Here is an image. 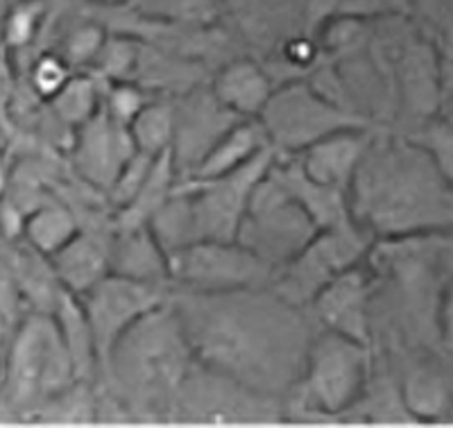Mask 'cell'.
Segmentation results:
<instances>
[{
  "label": "cell",
  "mask_w": 453,
  "mask_h": 428,
  "mask_svg": "<svg viewBox=\"0 0 453 428\" xmlns=\"http://www.w3.org/2000/svg\"><path fill=\"white\" fill-rule=\"evenodd\" d=\"M170 304L200 365L270 397L293 393L315 336L306 309L273 286L226 293L173 288Z\"/></svg>",
  "instance_id": "6da1fadb"
},
{
  "label": "cell",
  "mask_w": 453,
  "mask_h": 428,
  "mask_svg": "<svg viewBox=\"0 0 453 428\" xmlns=\"http://www.w3.org/2000/svg\"><path fill=\"white\" fill-rule=\"evenodd\" d=\"M349 211L376 241L442 232L453 222V186L418 141L374 132L351 180Z\"/></svg>",
  "instance_id": "7a4b0ae2"
},
{
  "label": "cell",
  "mask_w": 453,
  "mask_h": 428,
  "mask_svg": "<svg viewBox=\"0 0 453 428\" xmlns=\"http://www.w3.org/2000/svg\"><path fill=\"white\" fill-rule=\"evenodd\" d=\"M196 354L170 300L116 342L100 370L104 390L123 403L132 422L170 419Z\"/></svg>",
  "instance_id": "3957f363"
},
{
  "label": "cell",
  "mask_w": 453,
  "mask_h": 428,
  "mask_svg": "<svg viewBox=\"0 0 453 428\" xmlns=\"http://www.w3.org/2000/svg\"><path fill=\"white\" fill-rule=\"evenodd\" d=\"M374 347L361 345L334 331L319 329L306 351L304 370L288 394L304 422H347L370 383Z\"/></svg>",
  "instance_id": "277c9868"
},
{
  "label": "cell",
  "mask_w": 453,
  "mask_h": 428,
  "mask_svg": "<svg viewBox=\"0 0 453 428\" xmlns=\"http://www.w3.org/2000/svg\"><path fill=\"white\" fill-rule=\"evenodd\" d=\"M258 120L277 155L302 152L335 132L374 127L361 114L351 111L325 91H319L313 82L304 80L274 87Z\"/></svg>",
  "instance_id": "5b68a950"
},
{
  "label": "cell",
  "mask_w": 453,
  "mask_h": 428,
  "mask_svg": "<svg viewBox=\"0 0 453 428\" xmlns=\"http://www.w3.org/2000/svg\"><path fill=\"white\" fill-rule=\"evenodd\" d=\"M374 243L376 238L354 218L318 229L304 248L274 270L270 286L290 304L309 309L326 284L367 261Z\"/></svg>",
  "instance_id": "8992f818"
},
{
  "label": "cell",
  "mask_w": 453,
  "mask_h": 428,
  "mask_svg": "<svg viewBox=\"0 0 453 428\" xmlns=\"http://www.w3.org/2000/svg\"><path fill=\"white\" fill-rule=\"evenodd\" d=\"M277 152H261L225 175L209 180H180L177 191L184 195L191 216L193 243L197 241H236L241 222L248 211L250 197L258 181L268 175Z\"/></svg>",
  "instance_id": "52a82bcc"
},
{
  "label": "cell",
  "mask_w": 453,
  "mask_h": 428,
  "mask_svg": "<svg viewBox=\"0 0 453 428\" xmlns=\"http://www.w3.org/2000/svg\"><path fill=\"white\" fill-rule=\"evenodd\" d=\"M318 229L309 211L283 188L270 168L250 197L236 241L277 270L304 248Z\"/></svg>",
  "instance_id": "ba28073f"
},
{
  "label": "cell",
  "mask_w": 453,
  "mask_h": 428,
  "mask_svg": "<svg viewBox=\"0 0 453 428\" xmlns=\"http://www.w3.org/2000/svg\"><path fill=\"white\" fill-rule=\"evenodd\" d=\"M170 286L193 293L270 286L274 268L238 241H197L168 254Z\"/></svg>",
  "instance_id": "9c48e42d"
},
{
  "label": "cell",
  "mask_w": 453,
  "mask_h": 428,
  "mask_svg": "<svg viewBox=\"0 0 453 428\" xmlns=\"http://www.w3.org/2000/svg\"><path fill=\"white\" fill-rule=\"evenodd\" d=\"M91 326L100 370L107 363L116 342L145 315L170 300V286L148 284L120 274H104L87 293L78 294ZM100 374V371H98Z\"/></svg>",
  "instance_id": "30bf717a"
},
{
  "label": "cell",
  "mask_w": 453,
  "mask_h": 428,
  "mask_svg": "<svg viewBox=\"0 0 453 428\" xmlns=\"http://www.w3.org/2000/svg\"><path fill=\"white\" fill-rule=\"evenodd\" d=\"M376 279L367 261L335 277L309 306L319 329L374 347Z\"/></svg>",
  "instance_id": "8fae6325"
},
{
  "label": "cell",
  "mask_w": 453,
  "mask_h": 428,
  "mask_svg": "<svg viewBox=\"0 0 453 428\" xmlns=\"http://www.w3.org/2000/svg\"><path fill=\"white\" fill-rule=\"evenodd\" d=\"M376 127H358L335 132L302 152H295V161L313 181L329 188L349 193L363 157H365Z\"/></svg>",
  "instance_id": "7c38bea8"
},
{
  "label": "cell",
  "mask_w": 453,
  "mask_h": 428,
  "mask_svg": "<svg viewBox=\"0 0 453 428\" xmlns=\"http://www.w3.org/2000/svg\"><path fill=\"white\" fill-rule=\"evenodd\" d=\"M78 159L82 175L91 184L103 186L104 193L113 184L125 161L134 155V143L129 139L127 127L119 125L100 111L78 129Z\"/></svg>",
  "instance_id": "4fadbf2b"
},
{
  "label": "cell",
  "mask_w": 453,
  "mask_h": 428,
  "mask_svg": "<svg viewBox=\"0 0 453 428\" xmlns=\"http://www.w3.org/2000/svg\"><path fill=\"white\" fill-rule=\"evenodd\" d=\"M109 272L120 277L170 286L168 252L150 225L116 227L109 248Z\"/></svg>",
  "instance_id": "5bb4252c"
},
{
  "label": "cell",
  "mask_w": 453,
  "mask_h": 428,
  "mask_svg": "<svg viewBox=\"0 0 453 428\" xmlns=\"http://www.w3.org/2000/svg\"><path fill=\"white\" fill-rule=\"evenodd\" d=\"M274 91L268 71L250 59L229 62L216 73L211 93L236 118H258Z\"/></svg>",
  "instance_id": "9a60e30c"
},
{
  "label": "cell",
  "mask_w": 453,
  "mask_h": 428,
  "mask_svg": "<svg viewBox=\"0 0 453 428\" xmlns=\"http://www.w3.org/2000/svg\"><path fill=\"white\" fill-rule=\"evenodd\" d=\"M268 134L258 118H241L204 152L193 171L181 180H209V177L232 172L261 152L270 150Z\"/></svg>",
  "instance_id": "2e32d148"
},
{
  "label": "cell",
  "mask_w": 453,
  "mask_h": 428,
  "mask_svg": "<svg viewBox=\"0 0 453 428\" xmlns=\"http://www.w3.org/2000/svg\"><path fill=\"white\" fill-rule=\"evenodd\" d=\"M111 236L82 229V233H78L66 248L55 254L57 272L66 290H71L73 294H82L98 284L104 274H109Z\"/></svg>",
  "instance_id": "e0dca14e"
},
{
  "label": "cell",
  "mask_w": 453,
  "mask_h": 428,
  "mask_svg": "<svg viewBox=\"0 0 453 428\" xmlns=\"http://www.w3.org/2000/svg\"><path fill=\"white\" fill-rule=\"evenodd\" d=\"M177 181H180V172H177L175 159L173 152L157 157L152 168H150L148 177L136 191V195L120 207L113 218L116 227H136V225H150V220L155 218V213L164 207L170 195L175 193Z\"/></svg>",
  "instance_id": "ac0fdd59"
},
{
  "label": "cell",
  "mask_w": 453,
  "mask_h": 428,
  "mask_svg": "<svg viewBox=\"0 0 453 428\" xmlns=\"http://www.w3.org/2000/svg\"><path fill=\"white\" fill-rule=\"evenodd\" d=\"M177 129V109L170 100H150L129 123V139L139 152L161 157L173 150Z\"/></svg>",
  "instance_id": "d6986e66"
},
{
  "label": "cell",
  "mask_w": 453,
  "mask_h": 428,
  "mask_svg": "<svg viewBox=\"0 0 453 428\" xmlns=\"http://www.w3.org/2000/svg\"><path fill=\"white\" fill-rule=\"evenodd\" d=\"M52 100H55L62 118H66L73 127L80 129L103 107V82H98L96 75L84 73L82 78L68 80L66 87Z\"/></svg>",
  "instance_id": "ffe728a7"
},
{
  "label": "cell",
  "mask_w": 453,
  "mask_h": 428,
  "mask_svg": "<svg viewBox=\"0 0 453 428\" xmlns=\"http://www.w3.org/2000/svg\"><path fill=\"white\" fill-rule=\"evenodd\" d=\"M141 66V52L136 42L127 36H107L100 48L91 71L100 82H120L134 80Z\"/></svg>",
  "instance_id": "44dd1931"
},
{
  "label": "cell",
  "mask_w": 453,
  "mask_h": 428,
  "mask_svg": "<svg viewBox=\"0 0 453 428\" xmlns=\"http://www.w3.org/2000/svg\"><path fill=\"white\" fill-rule=\"evenodd\" d=\"M78 218L64 207H48L42 216L32 222V238L36 248L55 256L78 236Z\"/></svg>",
  "instance_id": "7402d4cb"
},
{
  "label": "cell",
  "mask_w": 453,
  "mask_h": 428,
  "mask_svg": "<svg viewBox=\"0 0 453 428\" xmlns=\"http://www.w3.org/2000/svg\"><path fill=\"white\" fill-rule=\"evenodd\" d=\"M148 103V93L136 80L103 82V111L123 127H129V123Z\"/></svg>",
  "instance_id": "603a6c76"
},
{
  "label": "cell",
  "mask_w": 453,
  "mask_h": 428,
  "mask_svg": "<svg viewBox=\"0 0 453 428\" xmlns=\"http://www.w3.org/2000/svg\"><path fill=\"white\" fill-rule=\"evenodd\" d=\"M104 39H107V36H104V32L100 30V26H96V23H87V26H82L80 30H75L71 36H68L66 55H64V59L71 64V68L78 66V64L91 68L93 62H96V57H98V52L100 48H103Z\"/></svg>",
  "instance_id": "cb8c5ba5"
},
{
  "label": "cell",
  "mask_w": 453,
  "mask_h": 428,
  "mask_svg": "<svg viewBox=\"0 0 453 428\" xmlns=\"http://www.w3.org/2000/svg\"><path fill=\"white\" fill-rule=\"evenodd\" d=\"M71 78V64L64 57H43L35 68V87L46 98H55Z\"/></svg>",
  "instance_id": "d4e9b609"
},
{
  "label": "cell",
  "mask_w": 453,
  "mask_h": 428,
  "mask_svg": "<svg viewBox=\"0 0 453 428\" xmlns=\"http://www.w3.org/2000/svg\"><path fill=\"white\" fill-rule=\"evenodd\" d=\"M35 23L36 16L32 10L16 11L10 19V23H7V39H10L12 43L27 42L32 36V32H35Z\"/></svg>",
  "instance_id": "484cf974"
},
{
  "label": "cell",
  "mask_w": 453,
  "mask_h": 428,
  "mask_svg": "<svg viewBox=\"0 0 453 428\" xmlns=\"http://www.w3.org/2000/svg\"><path fill=\"white\" fill-rule=\"evenodd\" d=\"M440 331L449 342H453V277L440 300Z\"/></svg>",
  "instance_id": "4316f807"
},
{
  "label": "cell",
  "mask_w": 453,
  "mask_h": 428,
  "mask_svg": "<svg viewBox=\"0 0 453 428\" xmlns=\"http://www.w3.org/2000/svg\"><path fill=\"white\" fill-rule=\"evenodd\" d=\"M0 188H3V171H0Z\"/></svg>",
  "instance_id": "83f0119b"
}]
</instances>
